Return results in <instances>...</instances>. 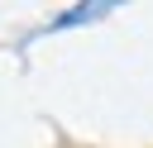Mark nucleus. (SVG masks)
<instances>
[{
    "label": "nucleus",
    "mask_w": 153,
    "mask_h": 148,
    "mask_svg": "<svg viewBox=\"0 0 153 148\" xmlns=\"http://www.w3.org/2000/svg\"><path fill=\"white\" fill-rule=\"evenodd\" d=\"M110 10H120V5H115V0H81V5H72V10L53 14L38 33H62V29H76V24H96V19H105Z\"/></svg>",
    "instance_id": "f257e3e1"
}]
</instances>
